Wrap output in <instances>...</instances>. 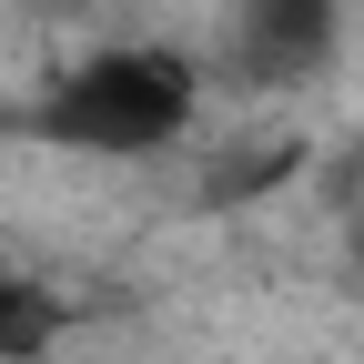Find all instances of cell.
I'll use <instances>...</instances> for the list:
<instances>
[{"instance_id": "6da1fadb", "label": "cell", "mask_w": 364, "mask_h": 364, "mask_svg": "<svg viewBox=\"0 0 364 364\" xmlns=\"http://www.w3.org/2000/svg\"><path fill=\"white\" fill-rule=\"evenodd\" d=\"M31 132L51 152L81 162H152L193 132V61L162 51V41H112V51H81L51 91H41Z\"/></svg>"}, {"instance_id": "7a4b0ae2", "label": "cell", "mask_w": 364, "mask_h": 364, "mask_svg": "<svg viewBox=\"0 0 364 364\" xmlns=\"http://www.w3.org/2000/svg\"><path fill=\"white\" fill-rule=\"evenodd\" d=\"M344 51V0H243L233 11V71L253 91H304Z\"/></svg>"}, {"instance_id": "3957f363", "label": "cell", "mask_w": 364, "mask_h": 364, "mask_svg": "<svg viewBox=\"0 0 364 364\" xmlns=\"http://www.w3.org/2000/svg\"><path fill=\"white\" fill-rule=\"evenodd\" d=\"M71 324L61 314V294L41 284V273H21V263H0V364H31V354H51V334Z\"/></svg>"}, {"instance_id": "277c9868", "label": "cell", "mask_w": 364, "mask_h": 364, "mask_svg": "<svg viewBox=\"0 0 364 364\" xmlns=\"http://www.w3.org/2000/svg\"><path fill=\"white\" fill-rule=\"evenodd\" d=\"M354 284H364V223H354Z\"/></svg>"}]
</instances>
